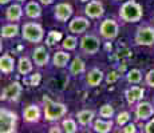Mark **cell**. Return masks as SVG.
I'll return each mask as SVG.
<instances>
[{
    "label": "cell",
    "mask_w": 154,
    "mask_h": 133,
    "mask_svg": "<svg viewBox=\"0 0 154 133\" xmlns=\"http://www.w3.org/2000/svg\"><path fill=\"white\" fill-rule=\"evenodd\" d=\"M143 16V8L135 0H127L119 8V17L125 23H137Z\"/></svg>",
    "instance_id": "obj_1"
},
{
    "label": "cell",
    "mask_w": 154,
    "mask_h": 133,
    "mask_svg": "<svg viewBox=\"0 0 154 133\" xmlns=\"http://www.w3.org/2000/svg\"><path fill=\"white\" fill-rule=\"evenodd\" d=\"M67 105L62 103H55L50 99H44V120L54 123V121L60 120L67 114Z\"/></svg>",
    "instance_id": "obj_2"
},
{
    "label": "cell",
    "mask_w": 154,
    "mask_h": 133,
    "mask_svg": "<svg viewBox=\"0 0 154 133\" xmlns=\"http://www.w3.org/2000/svg\"><path fill=\"white\" fill-rule=\"evenodd\" d=\"M22 37L29 43H42L44 39V29L38 23L28 22L24 23L22 27Z\"/></svg>",
    "instance_id": "obj_3"
},
{
    "label": "cell",
    "mask_w": 154,
    "mask_h": 133,
    "mask_svg": "<svg viewBox=\"0 0 154 133\" xmlns=\"http://www.w3.org/2000/svg\"><path fill=\"white\" fill-rule=\"evenodd\" d=\"M17 114L7 108L0 109V132L2 133H14L16 132Z\"/></svg>",
    "instance_id": "obj_4"
},
{
    "label": "cell",
    "mask_w": 154,
    "mask_h": 133,
    "mask_svg": "<svg viewBox=\"0 0 154 133\" xmlns=\"http://www.w3.org/2000/svg\"><path fill=\"white\" fill-rule=\"evenodd\" d=\"M134 43L142 47H152L154 45V28L150 25L138 27L134 36Z\"/></svg>",
    "instance_id": "obj_5"
},
{
    "label": "cell",
    "mask_w": 154,
    "mask_h": 133,
    "mask_svg": "<svg viewBox=\"0 0 154 133\" xmlns=\"http://www.w3.org/2000/svg\"><path fill=\"white\" fill-rule=\"evenodd\" d=\"M119 25L114 19H106L99 25V35L105 40H114L118 36Z\"/></svg>",
    "instance_id": "obj_6"
},
{
    "label": "cell",
    "mask_w": 154,
    "mask_h": 133,
    "mask_svg": "<svg viewBox=\"0 0 154 133\" xmlns=\"http://www.w3.org/2000/svg\"><path fill=\"white\" fill-rule=\"evenodd\" d=\"M100 48V40L95 35H85L81 39V51L85 55H95Z\"/></svg>",
    "instance_id": "obj_7"
},
{
    "label": "cell",
    "mask_w": 154,
    "mask_h": 133,
    "mask_svg": "<svg viewBox=\"0 0 154 133\" xmlns=\"http://www.w3.org/2000/svg\"><path fill=\"white\" fill-rule=\"evenodd\" d=\"M23 92V87L20 82L15 81L12 84L7 85L2 92V100H10V101H17L20 94Z\"/></svg>",
    "instance_id": "obj_8"
},
{
    "label": "cell",
    "mask_w": 154,
    "mask_h": 133,
    "mask_svg": "<svg viewBox=\"0 0 154 133\" xmlns=\"http://www.w3.org/2000/svg\"><path fill=\"white\" fill-rule=\"evenodd\" d=\"M154 114V106L147 101L138 103L135 105V117L140 121H147L153 117Z\"/></svg>",
    "instance_id": "obj_9"
},
{
    "label": "cell",
    "mask_w": 154,
    "mask_h": 133,
    "mask_svg": "<svg viewBox=\"0 0 154 133\" xmlns=\"http://www.w3.org/2000/svg\"><path fill=\"white\" fill-rule=\"evenodd\" d=\"M88 27H90V22L87 17L76 16L69 23V31L74 35H81L87 31Z\"/></svg>",
    "instance_id": "obj_10"
},
{
    "label": "cell",
    "mask_w": 154,
    "mask_h": 133,
    "mask_svg": "<svg viewBox=\"0 0 154 133\" xmlns=\"http://www.w3.org/2000/svg\"><path fill=\"white\" fill-rule=\"evenodd\" d=\"M85 13L90 19H99L105 13V8H103V4L99 0H93V1H88L86 4Z\"/></svg>",
    "instance_id": "obj_11"
},
{
    "label": "cell",
    "mask_w": 154,
    "mask_h": 133,
    "mask_svg": "<svg viewBox=\"0 0 154 133\" xmlns=\"http://www.w3.org/2000/svg\"><path fill=\"white\" fill-rule=\"evenodd\" d=\"M54 16L58 22H67L71 16H72V7L67 3H59L54 8Z\"/></svg>",
    "instance_id": "obj_12"
},
{
    "label": "cell",
    "mask_w": 154,
    "mask_h": 133,
    "mask_svg": "<svg viewBox=\"0 0 154 133\" xmlns=\"http://www.w3.org/2000/svg\"><path fill=\"white\" fill-rule=\"evenodd\" d=\"M42 117V111H40L39 105L36 104H31L28 106H26L24 111H23V119H24L26 123L34 124L38 123Z\"/></svg>",
    "instance_id": "obj_13"
},
{
    "label": "cell",
    "mask_w": 154,
    "mask_h": 133,
    "mask_svg": "<svg viewBox=\"0 0 154 133\" xmlns=\"http://www.w3.org/2000/svg\"><path fill=\"white\" fill-rule=\"evenodd\" d=\"M143 94H145V89L138 85H133V87L127 88L125 91V97H126V101L129 103L130 105L133 104H137L140 103L142 99H143Z\"/></svg>",
    "instance_id": "obj_14"
},
{
    "label": "cell",
    "mask_w": 154,
    "mask_h": 133,
    "mask_svg": "<svg viewBox=\"0 0 154 133\" xmlns=\"http://www.w3.org/2000/svg\"><path fill=\"white\" fill-rule=\"evenodd\" d=\"M32 60H34L35 65L38 67H44L50 61V55L48 51L46 49L44 45H39L34 49L32 52Z\"/></svg>",
    "instance_id": "obj_15"
},
{
    "label": "cell",
    "mask_w": 154,
    "mask_h": 133,
    "mask_svg": "<svg viewBox=\"0 0 154 133\" xmlns=\"http://www.w3.org/2000/svg\"><path fill=\"white\" fill-rule=\"evenodd\" d=\"M103 76H105V73H103L99 68H93V69H90L87 72V75H86V82H87L88 87L95 88L102 82Z\"/></svg>",
    "instance_id": "obj_16"
},
{
    "label": "cell",
    "mask_w": 154,
    "mask_h": 133,
    "mask_svg": "<svg viewBox=\"0 0 154 133\" xmlns=\"http://www.w3.org/2000/svg\"><path fill=\"white\" fill-rule=\"evenodd\" d=\"M112 125L114 123L111 121V119H97L94 120V124H93V129L94 132H98V133H109L112 129Z\"/></svg>",
    "instance_id": "obj_17"
},
{
    "label": "cell",
    "mask_w": 154,
    "mask_h": 133,
    "mask_svg": "<svg viewBox=\"0 0 154 133\" xmlns=\"http://www.w3.org/2000/svg\"><path fill=\"white\" fill-rule=\"evenodd\" d=\"M15 69V60L11 55L4 53L0 59V71L4 75H11Z\"/></svg>",
    "instance_id": "obj_18"
},
{
    "label": "cell",
    "mask_w": 154,
    "mask_h": 133,
    "mask_svg": "<svg viewBox=\"0 0 154 133\" xmlns=\"http://www.w3.org/2000/svg\"><path fill=\"white\" fill-rule=\"evenodd\" d=\"M23 16V8L20 4H11L5 10V19L8 22H19Z\"/></svg>",
    "instance_id": "obj_19"
},
{
    "label": "cell",
    "mask_w": 154,
    "mask_h": 133,
    "mask_svg": "<svg viewBox=\"0 0 154 133\" xmlns=\"http://www.w3.org/2000/svg\"><path fill=\"white\" fill-rule=\"evenodd\" d=\"M94 116H95L94 111H91V109H83V111H81V112L76 113V120H78L79 125L87 126V125H90V124L93 123Z\"/></svg>",
    "instance_id": "obj_20"
},
{
    "label": "cell",
    "mask_w": 154,
    "mask_h": 133,
    "mask_svg": "<svg viewBox=\"0 0 154 133\" xmlns=\"http://www.w3.org/2000/svg\"><path fill=\"white\" fill-rule=\"evenodd\" d=\"M24 13L27 17H29V19H38V17L42 15V8H40L39 3L38 1H28L27 4H26Z\"/></svg>",
    "instance_id": "obj_21"
},
{
    "label": "cell",
    "mask_w": 154,
    "mask_h": 133,
    "mask_svg": "<svg viewBox=\"0 0 154 133\" xmlns=\"http://www.w3.org/2000/svg\"><path fill=\"white\" fill-rule=\"evenodd\" d=\"M71 56L70 53L64 52V51H58L56 53H54V57H52V64L56 68H64L69 64Z\"/></svg>",
    "instance_id": "obj_22"
},
{
    "label": "cell",
    "mask_w": 154,
    "mask_h": 133,
    "mask_svg": "<svg viewBox=\"0 0 154 133\" xmlns=\"http://www.w3.org/2000/svg\"><path fill=\"white\" fill-rule=\"evenodd\" d=\"M19 25L16 23H11V24H5L2 27V37L3 39H12L19 35Z\"/></svg>",
    "instance_id": "obj_23"
},
{
    "label": "cell",
    "mask_w": 154,
    "mask_h": 133,
    "mask_svg": "<svg viewBox=\"0 0 154 133\" xmlns=\"http://www.w3.org/2000/svg\"><path fill=\"white\" fill-rule=\"evenodd\" d=\"M32 68H34V65H32L31 60H29L28 57L22 56V57L19 59V61H17V72H19L20 75L26 76V75H28V73H31Z\"/></svg>",
    "instance_id": "obj_24"
},
{
    "label": "cell",
    "mask_w": 154,
    "mask_h": 133,
    "mask_svg": "<svg viewBox=\"0 0 154 133\" xmlns=\"http://www.w3.org/2000/svg\"><path fill=\"white\" fill-rule=\"evenodd\" d=\"M86 71V64L85 61L82 60L81 57H75L70 64V73L72 76H78V75H82L85 73Z\"/></svg>",
    "instance_id": "obj_25"
},
{
    "label": "cell",
    "mask_w": 154,
    "mask_h": 133,
    "mask_svg": "<svg viewBox=\"0 0 154 133\" xmlns=\"http://www.w3.org/2000/svg\"><path fill=\"white\" fill-rule=\"evenodd\" d=\"M126 81L129 84H140L142 81V72L137 68L134 69H130L126 75Z\"/></svg>",
    "instance_id": "obj_26"
},
{
    "label": "cell",
    "mask_w": 154,
    "mask_h": 133,
    "mask_svg": "<svg viewBox=\"0 0 154 133\" xmlns=\"http://www.w3.org/2000/svg\"><path fill=\"white\" fill-rule=\"evenodd\" d=\"M76 45H78V39H76V36H74V33L64 37L63 43H62V47L66 51H74L76 48Z\"/></svg>",
    "instance_id": "obj_27"
},
{
    "label": "cell",
    "mask_w": 154,
    "mask_h": 133,
    "mask_svg": "<svg viewBox=\"0 0 154 133\" xmlns=\"http://www.w3.org/2000/svg\"><path fill=\"white\" fill-rule=\"evenodd\" d=\"M62 128L67 133H75L78 131V124L74 119H64L62 121Z\"/></svg>",
    "instance_id": "obj_28"
},
{
    "label": "cell",
    "mask_w": 154,
    "mask_h": 133,
    "mask_svg": "<svg viewBox=\"0 0 154 133\" xmlns=\"http://www.w3.org/2000/svg\"><path fill=\"white\" fill-rule=\"evenodd\" d=\"M60 40H62V33H60V32L50 31L48 35H47V37H46V45L52 47V45H55L58 41H60Z\"/></svg>",
    "instance_id": "obj_29"
},
{
    "label": "cell",
    "mask_w": 154,
    "mask_h": 133,
    "mask_svg": "<svg viewBox=\"0 0 154 133\" xmlns=\"http://www.w3.org/2000/svg\"><path fill=\"white\" fill-rule=\"evenodd\" d=\"M114 113L115 111L110 104H103L99 109V116L103 117V119H111V117H114Z\"/></svg>",
    "instance_id": "obj_30"
},
{
    "label": "cell",
    "mask_w": 154,
    "mask_h": 133,
    "mask_svg": "<svg viewBox=\"0 0 154 133\" xmlns=\"http://www.w3.org/2000/svg\"><path fill=\"white\" fill-rule=\"evenodd\" d=\"M129 121H130L129 112H121V113H118V116L115 117V124H117L118 126H121V128H122L123 125H126Z\"/></svg>",
    "instance_id": "obj_31"
},
{
    "label": "cell",
    "mask_w": 154,
    "mask_h": 133,
    "mask_svg": "<svg viewBox=\"0 0 154 133\" xmlns=\"http://www.w3.org/2000/svg\"><path fill=\"white\" fill-rule=\"evenodd\" d=\"M40 81H42V75L39 72L32 73L31 77H29V85L31 87H38L40 84Z\"/></svg>",
    "instance_id": "obj_32"
},
{
    "label": "cell",
    "mask_w": 154,
    "mask_h": 133,
    "mask_svg": "<svg viewBox=\"0 0 154 133\" xmlns=\"http://www.w3.org/2000/svg\"><path fill=\"white\" fill-rule=\"evenodd\" d=\"M145 82H146V85L154 88V68L146 73V76H145Z\"/></svg>",
    "instance_id": "obj_33"
},
{
    "label": "cell",
    "mask_w": 154,
    "mask_h": 133,
    "mask_svg": "<svg viewBox=\"0 0 154 133\" xmlns=\"http://www.w3.org/2000/svg\"><path fill=\"white\" fill-rule=\"evenodd\" d=\"M121 131H122L123 133H135V132H137V126H135L133 123L131 124L127 123L126 125L122 126V129H121Z\"/></svg>",
    "instance_id": "obj_34"
},
{
    "label": "cell",
    "mask_w": 154,
    "mask_h": 133,
    "mask_svg": "<svg viewBox=\"0 0 154 133\" xmlns=\"http://www.w3.org/2000/svg\"><path fill=\"white\" fill-rule=\"evenodd\" d=\"M118 77H119V75H118L115 71H112V72H110L107 75V79H106V81H107V84H114V82L118 80Z\"/></svg>",
    "instance_id": "obj_35"
},
{
    "label": "cell",
    "mask_w": 154,
    "mask_h": 133,
    "mask_svg": "<svg viewBox=\"0 0 154 133\" xmlns=\"http://www.w3.org/2000/svg\"><path fill=\"white\" fill-rule=\"evenodd\" d=\"M146 133H154V117L152 120H149V123L145 125V129H143Z\"/></svg>",
    "instance_id": "obj_36"
},
{
    "label": "cell",
    "mask_w": 154,
    "mask_h": 133,
    "mask_svg": "<svg viewBox=\"0 0 154 133\" xmlns=\"http://www.w3.org/2000/svg\"><path fill=\"white\" fill-rule=\"evenodd\" d=\"M48 132H50V133H54V132H56V133H60V132H62V129L59 128V126H51V128L48 129Z\"/></svg>",
    "instance_id": "obj_37"
},
{
    "label": "cell",
    "mask_w": 154,
    "mask_h": 133,
    "mask_svg": "<svg viewBox=\"0 0 154 133\" xmlns=\"http://www.w3.org/2000/svg\"><path fill=\"white\" fill-rule=\"evenodd\" d=\"M42 4H44V5H50V4H52V3L55 1V0H39Z\"/></svg>",
    "instance_id": "obj_38"
},
{
    "label": "cell",
    "mask_w": 154,
    "mask_h": 133,
    "mask_svg": "<svg viewBox=\"0 0 154 133\" xmlns=\"http://www.w3.org/2000/svg\"><path fill=\"white\" fill-rule=\"evenodd\" d=\"M11 0H0V4L2 5H4V4H7V3H10Z\"/></svg>",
    "instance_id": "obj_39"
},
{
    "label": "cell",
    "mask_w": 154,
    "mask_h": 133,
    "mask_svg": "<svg viewBox=\"0 0 154 133\" xmlns=\"http://www.w3.org/2000/svg\"><path fill=\"white\" fill-rule=\"evenodd\" d=\"M82 3H88V0H81Z\"/></svg>",
    "instance_id": "obj_40"
},
{
    "label": "cell",
    "mask_w": 154,
    "mask_h": 133,
    "mask_svg": "<svg viewBox=\"0 0 154 133\" xmlns=\"http://www.w3.org/2000/svg\"><path fill=\"white\" fill-rule=\"evenodd\" d=\"M17 1H19V3H23V1H24V0H17Z\"/></svg>",
    "instance_id": "obj_41"
},
{
    "label": "cell",
    "mask_w": 154,
    "mask_h": 133,
    "mask_svg": "<svg viewBox=\"0 0 154 133\" xmlns=\"http://www.w3.org/2000/svg\"><path fill=\"white\" fill-rule=\"evenodd\" d=\"M115 1H123V0H115Z\"/></svg>",
    "instance_id": "obj_42"
},
{
    "label": "cell",
    "mask_w": 154,
    "mask_h": 133,
    "mask_svg": "<svg viewBox=\"0 0 154 133\" xmlns=\"http://www.w3.org/2000/svg\"><path fill=\"white\" fill-rule=\"evenodd\" d=\"M153 23H154V16H153Z\"/></svg>",
    "instance_id": "obj_43"
}]
</instances>
